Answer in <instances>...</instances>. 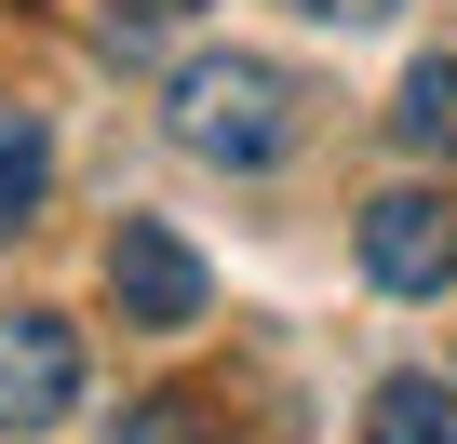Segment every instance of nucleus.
I'll list each match as a JSON object with an SVG mask.
<instances>
[{
    "label": "nucleus",
    "instance_id": "obj_1",
    "mask_svg": "<svg viewBox=\"0 0 457 444\" xmlns=\"http://www.w3.org/2000/svg\"><path fill=\"white\" fill-rule=\"evenodd\" d=\"M162 108H175V148L188 162H228V175H270L296 148V81L270 54H188Z\"/></svg>",
    "mask_w": 457,
    "mask_h": 444
},
{
    "label": "nucleus",
    "instance_id": "obj_2",
    "mask_svg": "<svg viewBox=\"0 0 457 444\" xmlns=\"http://www.w3.org/2000/svg\"><path fill=\"white\" fill-rule=\"evenodd\" d=\"M350 243H363V270H377L390 297H444V283H457V202H444V188H377Z\"/></svg>",
    "mask_w": 457,
    "mask_h": 444
},
{
    "label": "nucleus",
    "instance_id": "obj_3",
    "mask_svg": "<svg viewBox=\"0 0 457 444\" xmlns=\"http://www.w3.org/2000/svg\"><path fill=\"white\" fill-rule=\"evenodd\" d=\"M108 297H121V323L135 337H175V323H202V256L162 230V215H121V230H108Z\"/></svg>",
    "mask_w": 457,
    "mask_h": 444
},
{
    "label": "nucleus",
    "instance_id": "obj_4",
    "mask_svg": "<svg viewBox=\"0 0 457 444\" xmlns=\"http://www.w3.org/2000/svg\"><path fill=\"white\" fill-rule=\"evenodd\" d=\"M81 404V337L54 310H0V431H54Z\"/></svg>",
    "mask_w": 457,
    "mask_h": 444
},
{
    "label": "nucleus",
    "instance_id": "obj_5",
    "mask_svg": "<svg viewBox=\"0 0 457 444\" xmlns=\"http://www.w3.org/2000/svg\"><path fill=\"white\" fill-rule=\"evenodd\" d=\"M390 135H403L417 162H457V54L403 68V108H390Z\"/></svg>",
    "mask_w": 457,
    "mask_h": 444
},
{
    "label": "nucleus",
    "instance_id": "obj_6",
    "mask_svg": "<svg viewBox=\"0 0 457 444\" xmlns=\"http://www.w3.org/2000/svg\"><path fill=\"white\" fill-rule=\"evenodd\" d=\"M363 444H457V390L444 377H390L363 404Z\"/></svg>",
    "mask_w": 457,
    "mask_h": 444
},
{
    "label": "nucleus",
    "instance_id": "obj_7",
    "mask_svg": "<svg viewBox=\"0 0 457 444\" xmlns=\"http://www.w3.org/2000/svg\"><path fill=\"white\" fill-rule=\"evenodd\" d=\"M41 175H54V148H41V108H0V230H28Z\"/></svg>",
    "mask_w": 457,
    "mask_h": 444
},
{
    "label": "nucleus",
    "instance_id": "obj_8",
    "mask_svg": "<svg viewBox=\"0 0 457 444\" xmlns=\"http://www.w3.org/2000/svg\"><path fill=\"white\" fill-rule=\"evenodd\" d=\"M188 14H202V0H95V28H108L121 54H148V41H175Z\"/></svg>",
    "mask_w": 457,
    "mask_h": 444
},
{
    "label": "nucleus",
    "instance_id": "obj_9",
    "mask_svg": "<svg viewBox=\"0 0 457 444\" xmlns=\"http://www.w3.org/2000/svg\"><path fill=\"white\" fill-rule=\"evenodd\" d=\"M108 444H202V404H175V390H162V404H135Z\"/></svg>",
    "mask_w": 457,
    "mask_h": 444
},
{
    "label": "nucleus",
    "instance_id": "obj_10",
    "mask_svg": "<svg viewBox=\"0 0 457 444\" xmlns=\"http://www.w3.org/2000/svg\"><path fill=\"white\" fill-rule=\"evenodd\" d=\"M296 14H310V28H390L403 0H296Z\"/></svg>",
    "mask_w": 457,
    "mask_h": 444
}]
</instances>
